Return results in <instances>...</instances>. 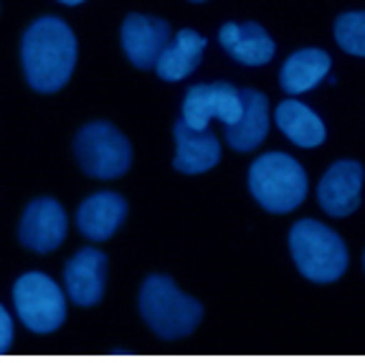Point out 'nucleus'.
Segmentation results:
<instances>
[{
	"label": "nucleus",
	"mask_w": 365,
	"mask_h": 363,
	"mask_svg": "<svg viewBox=\"0 0 365 363\" xmlns=\"http://www.w3.org/2000/svg\"><path fill=\"white\" fill-rule=\"evenodd\" d=\"M363 264H365V254H363Z\"/></svg>",
	"instance_id": "5701e85b"
},
{
	"label": "nucleus",
	"mask_w": 365,
	"mask_h": 363,
	"mask_svg": "<svg viewBox=\"0 0 365 363\" xmlns=\"http://www.w3.org/2000/svg\"><path fill=\"white\" fill-rule=\"evenodd\" d=\"M76 160L91 178H120L132 163L130 140L112 122H89L74 140Z\"/></svg>",
	"instance_id": "39448f33"
},
{
	"label": "nucleus",
	"mask_w": 365,
	"mask_h": 363,
	"mask_svg": "<svg viewBox=\"0 0 365 363\" xmlns=\"http://www.w3.org/2000/svg\"><path fill=\"white\" fill-rule=\"evenodd\" d=\"M170 44V23L155 16L130 13L122 23V49L137 69H155Z\"/></svg>",
	"instance_id": "6e6552de"
},
{
	"label": "nucleus",
	"mask_w": 365,
	"mask_h": 363,
	"mask_svg": "<svg viewBox=\"0 0 365 363\" xmlns=\"http://www.w3.org/2000/svg\"><path fill=\"white\" fill-rule=\"evenodd\" d=\"M203 51H205L203 36L193 29H182L175 34V39H170V44L165 46V51L160 54L158 64H155V71L165 81H180L198 69Z\"/></svg>",
	"instance_id": "dca6fc26"
},
{
	"label": "nucleus",
	"mask_w": 365,
	"mask_h": 363,
	"mask_svg": "<svg viewBox=\"0 0 365 363\" xmlns=\"http://www.w3.org/2000/svg\"><path fill=\"white\" fill-rule=\"evenodd\" d=\"M18 318L34 333H53L66 318V297L51 277L41 272L23 274L13 287Z\"/></svg>",
	"instance_id": "423d86ee"
},
{
	"label": "nucleus",
	"mask_w": 365,
	"mask_h": 363,
	"mask_svg": "<svg viewBox=\"0 0 365 363\" xmlns=\"http://www.w3.org/2000/svg\"><path fill=\"white\" fill-rule=\"evenodd\" d=\"M274 119H277L279 130L284 132L294 145H299V148H317L327 137L325 122H322L307 104L297 102V99H284V102L277 107Z\"/></svg>",
	"instance_id": "f3484780"
},
{
	"label": "nucleus",
	"mask_w": 365,
	"mask_h": 363,
	"mask_svg": "<svg viewBox=\"0 0 365 363\" xmlns=\"http://www.w3.org/2000/svg\"><path fill=\"white\" fill-rule=\"evenodd\" d=\"M360 188H363V165L358 160H337L317 186L319 206L337 219L350 216L360 206Z\"/></svg>",
	"instance_id": "1a4fd4ad"
},
{
	"label": "nucleus",
	"mask_w": 365,
	"mask_h": 363,
	"mask_svg": "<svg viewBox=\"0 0 365 363\" xmlns=\"http://www.w3.org/2000/svg\"><path fill=\"white\" fill-rule=\"evenodd\" d=\"M13 343V320L8 310L0 305V353H6Z\"/></svg>",
	"instance_id": "aec40b11"
},
{
	"label": "nucleus",
	"mask_w": 365,
	"mask_h": 363,
	"mask_svg": "<svg viewBox=\"0 0 365 363\" xmlns=\"http://www.w3.org/2000/svg\"><path fill=\"white\" fill-rule=\"evenodd\" d=\"M330 61L322 49H302L292 54L282 66V89L287 94H302L319 84L330 74Z\"/></svg>",
	"instance_id": "a211bd4d"
},
{
	"label": "nucleus",
	"mask_w": 365,
	"mask_h": 363,
	"mask_svg": "<svg viewBox=\"0 0 365 363\" xmlns=\"http://www.w3.org/2000/svg\"><path fill=\"white\" fill-rule=\"evenodd\" d=\"M175 145L178 153L173 165L180 173H188V176L211 171L213 165L221 160V142H218V137L208 127L205 130H195L182 117L180 122H175Z\"/></svg>",
	"instance_id": "f8f14e48"
},
{
	"label": "nucleus",
	"mask_w": 365,
	"mask_h": 363,
	"mask_svg": "<svg viewBox=\"0 0 365 363\" xmlns=\"http://www.w3.org/2000/svg\"><path fill=\"white\" fill-rule=\"evenodd\" d=\"M335 41L342 51L365 56V11L342 13L335 21Z\"/></svg>",
	"instance_id": "6ab92c4d"
},
{
	"label": "nucleus",
	"mask_w": 365,
	"mask_h": 363,
	"mask_svg": "<svg viewBox=\"0 0 365 363\" xmlns=\"http://www.w3.org/2000/svg\"><path fill=\"white\" fill-rule=\"evenodd\" d=\"M289 249L297 269L312 282H335L348 269V247L340 234L314 219H302L292 227Z\"/></svg>",
	"instance_id": "7ed1b4c3"
},
{
	"label": "nucleus",
	"mask_w": 365,
	"mask_h": 363,
	"mask_svg": "<svg viewBox=\"0 0 365 363\" xmlns=\"http://www.w3.org/2000/svg\"><path fill=\"white\" fill-rule=\"evenodd\" d=\"M213 117L234 125L241 117V89L228 81L190 86L182 99V119L195 130H205Z\"/></svg>",
	"instance_id": "0eeeda50"
},
{
	"label": "nucleus",
	"mask_w": 365,
	"mask_h": 363,
	"mask_svg": "<svg viewBox=\"0 0 365 363\" xmlns=\"http://www.w3.org/2000/svg\"><path fill=\"white\" fill-rule=\"evenodd\" d=\"M193 3H203V0H193Z\"/></svg>",
	"instance_id": "4be33fe9"
},
{
	"label": "nucleus",
	"mask_w": 365,
	"mask_h": 363,
	"mask_svg": "<svg viewBox=\"0 0 365 363\" xmlns=\"http://www.w3.org/2000/svg\"><path fill=\"white\" fill-rule=\"evenodd\" d=\"M58 3H63V6H79V3H84V0H58Z\"/></svg>",
	"instance_id": "412c9836"
},
{
	"label": "nucleus",
	"mask_w": 365,
	"mask_h": 363,
	"mask_svg": "<svg viewBox=\"0 0 365 363\" xmlns=\"http://www.w3.org/2000/svg\"><path fill=\"white\" fill-rule=\"evenodd\" d=\"M269 132L267 96L257 89H241V117L226 125V142L234 150L249 153L259 148Z\"/></svg>",
	"instance_id": "2eb2a0df"
},
{
	"label": "nucleus",
	"mask_w": 365,
	"mask_h": 363,
	"mask_svg": "<svg viewBox=\"0 0 365 363\" xmlns=\"http://www.w3.org/2000/svg\"><path fill=\"white\" fill-rule=\"evenodd\" d=\"M249 188L267 211L289 214L307 196V173L289 155L267 153L251 165Z\"/></svg>",
	"instance_id": "20e7f679"
},
{
	"label": "nucleus",
	"mask_w": 365,
	"mask_h": 363,
	"mask_svg": "<svg viewBox=\"0 0 365 363\" xmlns=\"http://www.w3.org/2000/svg\"><path fill=\"white\" fill-rule=\"evenodd\" d=\"M66 292L79 307L97 305L104 295V279H107V257L94 247L76 252L63 269Z\"/></svg>",
	"instance_id": "9b49d317"
},
{
	"label": "nucleus",
	"mask_w": 365,
	"mask_h": 363,
	"mask_svg": "<svg viewBox=\"0 0 365 363\" xmlns=\"http://www.w3.org/2000/svg\"><path fill=\"white\" fill-rule=\"evenodd\" d=\"M127 216V201L120 193H94L81 204L76 214V227L89 242H104L122 227Z\"/></svg>",
	"instance_id": "4468645a"
},
{
	"label": "nucleus",
	"mask_w": 365,
	"mask_h": 363,
	"mask_svg": "<svg viewBox=\"0 0 365 363\" xmlns=\"http://www.w3.org/2000/svg\"><path fill=\"white\" fill-rule=\"evenodd\" d=\"M140 312L158 338L178 341L195 330V325L203 318V305L193 297L182 295L170 277L153 274L145 279L140 292Z\"/></svg>",
	"instance_id": "f03ea898"
},
{
	"label": "nucleus",
	"mask_w": 365,
	"mask_h": 363,
	"mask_svg": "<svg viewBox=\"0 0 365 363\" xmlns=\"http://www.w3.org/2000/svg\"><path fill=\"white\" fill-rule=\"evenodd\" d=\"M221 39V46L228 51V56L236 59L239 64H246V66H262V64H269L277 51L272 36L254 21H244V23H226L218 34Z\"/></svg>",
	"instance_id": "ddd939ff"
},
{
	"label": "nucleus",
	"mask_w": 365,
	"mask_h": 363,
	"mask_svg": "<svg viewBox=\"0 0 365 363\" xmlns=\"http://www.w3.org/2000/svg\"><path fill=\"white\" fill-rule=\"evenodd\" d=\"M23 71L36 91H56L68 81L76 64V39L61 18L46 16L23 34Z\"/></svg>",
	"instance_id": "f257e3e1"
},
{
	"label": "nucleus",
	"mask_w": 365,
	"mask_h": 363,
	"mask_svg": "<svg viewBox=\"0 0 365 363\" xmlns=\"http://www.w3.org/2000/svg\"><path fill=\"white\" fill-rule=\"evenodd\" d=\"M18 237L34 252H53L66 237V214L53 199H36L21 219Z\"/></svg>",
	"instance_id": "9d476101"
}]
</instances>
